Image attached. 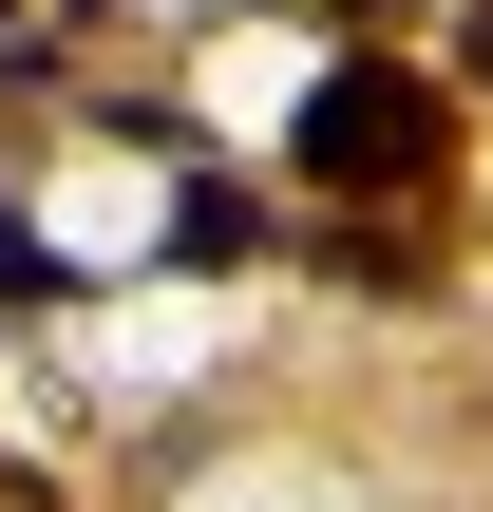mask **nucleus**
<instances>
[{
  "label": "nucleus",
  "instance_id": "1",
  "mask_svg": "<svg viewBox=\"0 0 493 512\" xmlns=\"http://www.w3.org/2000/svg\"><path fill=\"white\" fill-rule=\"evenodd\" d=\"M437 152H456V114H437L399 57H323V76H304V133H285V171H304V190L399 209V190H437Z\"/></svg>",
  "mask_w": 493,
  "mask_h": 512
},
{
  "label": "nucleus",
  "instance_id": "2",
  "mask_svg": "<svg viewBox=\"0 0 493 512\" xmlns=\"http://www.w3.org/2000/svg\"><path fill=\"white\" fill-rule=\"evenodd\" d=\"M247 247H266V209H247L228 171H209V190H171V266H247Z\"/></svg>",
  "mask_w": 493,
  "mask_h": 512
},
{
  "label": "nucleus",
  "instance_id": "3",
  "mask_svg": "<svg viewBox=\"0 0 493 512\" xmlns=\"http://www.w3.org/2000/svg\"><path fill=\"white\" fill-rule=\"evenodd\" d=\"M0 304H57V247L38 228H0Z\"/></svg>",
  "mask_w": 493,
  "mask_h": 512
},
{
  "label": "nucleus",
  "instance_id": "4",
  "mask_svg": "<svg viewBox=\"0 0 493 512\" xmlns=\"http://www.w3.org/2000/svg\"><path fill=\"white\" fill-rule=\"evenodd\" d=\"M0 512H57V494H38V475H19V456H0Z\"/></svg>",
  "mask_w": 493,
  "mask_h": 512
},
{
  "label": "nucleus",
  "instance_id": "5",
  "mask_svg": "<svg viewBox=\"0 0 493 512\" xmlns=\"http://www.w3.org/2000/svg\"><path fill=\"white\" fill-rule=\"evenodd\" d=\"M475 57H493V19H475Z\"/></svg>",
  "mask_w": 493,
  "mask_h": 512
},
{
  "label": "nucleus",
  "instance_id": "6",
  "mask_svg": "<svg viewBox=\"0 0 493 512\" xmlns=\"http://www.w3.org/2000/svg\"><path fill=\"white\" fill-rule=\"evenodd\" d=\"M342 19H361V0H342Z\"/></svg>",
  "mask_w": 493,
  "mask_h": 512
}]
</instances>
